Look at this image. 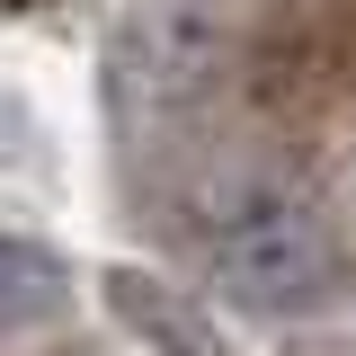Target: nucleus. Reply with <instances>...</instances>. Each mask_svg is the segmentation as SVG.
I'll return each mask as SVG.
<instances>
[{
  "mask_svg": "<svg viewBox=\"0 0 356 356\" xmlns=\"http://www.w3.org/2000/svg\"><path fill=\"white\" fill-rule=\"evenodd\" d=\"M232 196H196L187 222L205 241V276L232 312H259V321H294L321 312L339 285V232L312 214L294 187H276L267 170L222 178Z\"/></svg>",
  "mask_w": 356,
  "mask_h": 356,
  "instance_id": "nucleus-1",
  "label": "nucleus"
},
{
  "mask_svg": "<svg viewBox=\"0 0 356 356\" xmlns=\"http://www.w3.org/2000/svg\"><path fill=\"white\" fill-rule=\"evenodd\" d=\"M205 72H214V36H205L196 18H143V27L116 44V72H107V81L125 89V98L178 107L187 89H205Z\"/></svg>",
  "mask_w": 356,
  "mask_h": 356,
  "instance_id": "nucleus-2",
  "label": "nucleus"
},
{
  "mask_svg": "<svg viewBox=\"0 0 356 356\" xmlns=\"http://www.w3.org/2000/svg\"><path fill=\"white\" fill-rule=\"evenodd\" d=\"M63 312H72V267L54 259L44 241L0 232V339L44 330V321H63Z\"/></svg>",
  "mask_w": 356,
  "mask_h": 356,
  "instance_id": "nucleus-3",
  "label": "nucleus"
},
{
  "mask_svg": "<svg viewBox=\"0 0 356 356\" xmlns=\"http://www.w3.org/2000/svg\"><path fill=\"white\" fill-rule=\"evenodd\" d=\"M107 312H125V321H134V330H143V339H152L161 356H222V348H214V330H205L196 312L178 303L161 276H143V267L107 276Z\"/></svg>",
  "mask_w": 356,
  "mask_h": 356,
  "instance_id": "nucleus-4",
  "label": "nucleus"
},
{
  "mask_svg": "<svg viewBox=\"0 0 356 356\" xmlns=\"http://www.w3.org/2000/svg\"><path fill=\"white\" fill-rule=\"evenodd\" d=\"M9 9H36V0H0V18H9Z\"/></svg>",
  "mask_w": 356,
  "mask_h": 356,
  "instance_id": "nucleus-5",
  "label": "nucleus"
}]
</instances>
